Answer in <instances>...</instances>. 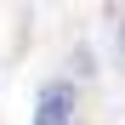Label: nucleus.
<instances>
[{"label": "nucleus", "mask_w": 125, "mask_h": 125, "mask_svg": "<svg viewBox=\"0 0 125 125\" xmlns=\"http://www.w3.org/2000/svg\"><path fill=\"white\" fill-rule=\"evenodd\" d=\"M74 108H80V91L68 80H51L34 97V125H74Z\"/></svg>", "instance_id": "nucleus-1"}]
</instances>
